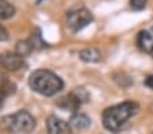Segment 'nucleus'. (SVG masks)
<instances>
[{
	"label": "nucleus",
	"mask_w": 153,
	"mask_h": 134,
	"mask_svg": "<svg viewBox=\"0 0 153 134\" xmlns=\"http://www.w3.org/2000/svg\"><path fill=\"white\" fill-rule=\"evenodd\" d=\"M140 110V106L134 100H126L119 104L106 108L103 113V126L108 131H118L126 125L131 117H134Z\"/></svg>",
	"instance_id": "obj_1"
},
{
	"label": "nucleus",
	"mask_w": 153,
	"mask_h": 134,
	"mask_svg": "<svg viewBox=\"0 0 153 134\" xmlns=\"http://www.w3.org/2000/svg\"><path fill=\"white\" fill-rule=\"evenodd\" d=\"M29 85L33 91H35L43 96H53L60 92L64 87V81L60 76L48 69H38L33 72L29 77Z\"/></svg>",
	"instance_id": "obj_2"
},
{
	"label": "nucleus",
	"mask_w": 153,
	"mask_h": 134,
	"mask_svg": "<svg viewBox=\"0 0 153 134\" xmlns=\"http://www.w3.org/2000/svg\"><path fill=\"white\" fill-rule=\"evenodd\" d=\"M4 130L12 134H30L35 127V119L27 111H18L11 115H6L0 121Z\"/></svg>",
	"instance_id": "obj_3"
},
{
	"label": "nucleus",
	"mask_w": 153,
	"mask_h": 134,
	"mask_svg": "<svg viewBox=\"0 0 153 134\" xmlns=\"http://www.w3.org/2000/svg\"><path fill=\"white\" fill-rule=\"evenodd\" d=\"M65 21H67L68 29L71 31L76 33V31H80L85 26H88L94 21V15L91 14L90 10L80 7V8H73L69 12H67Z\"/></svg>",
	"instance_id": "obj_4"
},
{
	"label": "nucleus",
	"mask_w": 153,
	"mask_h": 134,
	"mask_svg": "<svg viewBox=\"0 0 153 134\" xmlns=\"http://www.w3.org/2000/svg\"><path fill=\"white\" fill-rule=\"evenodd\" d=\"M88 99H90L88 92H87L84 88L79 87V88L72 90L64 98H61V99L58 100V106H60L61 108H64V110H69V111H73V113H77L80 106L83 104V103L88 102Z\"/></svg>",
	"instance_id": "obj_5"
},
{
	"label": "nucleus",
	"mask_w": 153,
	"mask_h": 134,
	"mask_svg": "<svg viewBox=\"0 0 153 134\" xmlns=\"http://www.w3.org/2000/svg\"><path fill=\"white\" fill-rule=\"evenodd\" d=\"M25 67V60L18 53H3L0 54V68L10 72H16Z\"/></svg>",
	"instance_id": "obj_6"
},
{
	"label": "nucleus",
	"mask_w": 153,
	"mask_h": 134,
	"mask_svg": "<svg viewBox=\"0 0 153 134\" xmlns=\"http://www.w3.org/2000/svg\"><path fill=\"white\" fill-rule=\"evenodd\" d=\"M48 134H71V125L60 118L50 115L46 121Z\"/></svg>",
	"instance_id": "obj_7"
},
{
	"label": "nucleus",
	"mask_w": 153,
	"mask_h": 134,
	"mask_svg": "<svg viewBox=\"0 0 153 134\" xmlns=\"http://www.w3.org/2000/svg\"><path fill=\"white\" fill-rule=\"evenodd\" d=\"M137 45L144 53L153 57V26L140 31L137 37Z\"/></svg>",
	"instance_id": "obj_8"
},
{
	"label": "nucleus",
	"mask_w": 153,
	"mask_h": 134,
	"mask_svg": "<svg viewBox=\"0 0 153 134\" xmlns=\"http://www.w3.org/2000/svg\"><path fill=\"white\" fill-rule=\"evenodd\" d=\"M79 56L85 62H98L102 60V53L96 47H85L79 53Z\"/></svg>",
	"instance_id": "obj_9"
},
{
	"label": "nucleus",
	"mask_w": 153,
	"mask_h": 134,
	"mask_svg": "<svg viewBox=\"0 0 153 134\" xmlns=\"http://www.w3.org/2000/svg\"><path fill=\"white\" fill-rule=\"evenodd\" d=\"M69 125L75 129H85L91 125V119L83 113H75L71 117Z\"/></svg>",
	"instance_id": "obj_10"
},
{
	"label": "nucleus",
	"mask_w": 153,
	"mask_h": 134,
	"mask_svg": "<svg viewBox=\"0 0 153 134\" xmlns=\"http://www.w3.org/2000/svg\"><path fill=\"white\" fill-rule=\"evenodd\" d=\"M16 12L15 7L10 4L7 0H0V19H10Z\"/></svg>",
	"instance_id": "obj_11"
},
{
	"label": "nucleus",
	"mask_w": 153,
	"mask_h": 134,
	"mask_svg": "<svg viewBox=\"0 0 153 134\" xmlns=\"http://www.w3.org/2000/svg\"><path fill=\"white\" fill-rule=\"evenodd\" d=\"M130 3V7L133 10H137V11H140V10H144L145 6H146L148 0H129Z\"/></svg>",
	"instance_id": "obj_12"
},
{
	"label": "nucleus",
	"mask_w": 153,
	"mask_h": 134,
	"mask_svg": "<svg viewBox=\"0 0 153 134\" xmlns=\"http://www.w3.org/2000/svg\"><path fill=\"white\" fill-rule=\"evenodd\" d=\"M8 39V33H7V30L4 29L1 24H0V42L1 41H7Z\"/></svg>",
	"instance_id": "obj_13"
},
{
	"label": "nucleus",
	"mask_w": 153,
	"mask_h": 134,
	"mask_svg": "<svg viewBox=\"0 0 153 134\" xmlns=\"http://www.w3.org/2000/svg\"><path fill=\"white\" fill-rule=\"evenodd\" d=\"M145 85L149 87L150 90H153V76H148L146 80H145Z\"/></svg>",
	"instance_id": "obj_14"
},
{
	"label": "nucleus",
	"mask_w": 153,
	"mask_h": 134,
	"mask_svg": "<svg viewBox=\"0 0 153 134\" xmlns=\"http://www.w3.org/2000/svg\"><path fill=\"white\" fill-rule=\"evenodd\" d=\"M7 91L3 90V88H0V106L3 104V100H4V96H6Z\"/></svg>",
	"instance_id": "obj_15"
}]
</instances>
